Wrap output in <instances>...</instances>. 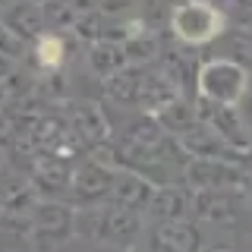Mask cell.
Wrapping results in <instances>:
<instances>
[{
	"label": "cell",
	"mask_w": 252,
	"mask_h": 252,
	"mask_svg": "<svg viewBox=\"0 0 252 252\" xmlns=\"http://www.w3.org/2000/svg\"><path fill=\"white\" fill-rule=\"evenodd\" d=\"M38 60H41V66H60L63 60V41L57 35H44L41 41H38Z\"/></svg>",
	"instance_id": "3"
},
{
	"label": "cell",
	"mask_w": 252,
	"mask_h": 252,
	"mask_svg": "<svg viewBox=\"0 0 252 252\" xmlns=\"http://www.w3.org/2000/svg\"><path fill=\"white\" fill-rule=\"evenodd\" d=\"M246 92V73L236 63L227 60H211L199 73V94L218 104H236Z\"/></svg>",
	"instance_id": "2"
},
{
	"label": "cell",
	"mask_w": 252,
	"mask_h": 252,
	"mask_svg": "<svg viewBox=\"0 0 252 252\" xmlns=\"http://www.w3.org/2000/svg\"><path fill=\"white\" fill-rule=\"evenodd\" d=\"M224 29V13L202 0H186L173 10V32L189 44H205Z\"/></svg>",
	"instance_id": "1"
}]
</instances>
